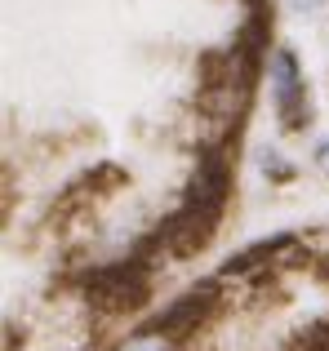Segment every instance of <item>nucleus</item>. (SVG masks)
I'll use <instances>...</instances> for the list:
<instances>
[{
  "label": "nucleus",
  "mask_w": 329,
  "mask_h": 351,
  "mask_svg": "<svg viewBox=\"0 0 329 351\" xmlns=\"http://www.w3.org/2000/svg\"><path fill=\"white\" fill-rule=\"evenodd\" d=\"M151 280H147V263L134 258V263H112V267H98V271L85 276V293L89 302H98L103 311H130L147 298Z\"/></svg>",
  "instance_id": "1"
},
{
  "label": "nucleus",
  "mask_w": 329,
  "mask_h": 351,
  "mask_svg": "<svg viewBox=\"0 0 329 351\" xmlns=\"http://www.w3.org/2000/svg\"><path fill=\"white\" fill-rule=\"evenodd\" d=\"M218 218L223 214H214V209H200V205H182L178 214L169 218V223L156 232V245H164L173 258H191V254H200V249L214 240L218 232Z\"/></svg>",
  "instance_id": "2"
},
{
  "label": "nucleus",
  "mask_w": 329,
  "mask_h": 351,
  "mask_svg": "<svg viewBox=\"0 0 329 351\" xmlns=\"http://www.w3.org/2000/svg\"><path fill=\"white\" fill-rule=\"evenodd\" d=\"M227 196H232V156H227V147H209V152L200 156V165H196V178H191V187H187V200L200 205V209L223 214Z\"/></svg>",
  "instance_id": "3"
},
{
  "label": "nucleus",
  "mask_w": 329,
  "mask_h": 351,
  "mask_svg": "<svg viewBox=\"0 0 329 351\" xmlns=\"http://www.w3.org/2000/svg\"><path fill=\"white\" fill-rule=\"evenodd\" d=\"M214 293H218V285H214V280L196 285V289H191L187 298L169 302V307H164L160 316L151 320V329H156V334H164V338H173V343H182V338L196 334L200 320L209 316V307H214Z\"/></svg>",
  "instance_id": "4"
},
{
  "label": "nucleus",
  "mask_w": 329,
  "mask_h": 351,
  "mask_svg": "<svg viewBox=\"0 0 329 351\" xmlns=\"http://www.w3.org/2000/svg\"><path fill=\"white\" fill-rule=\"evenodd\" d=\"M271 94H276V112L285 129L303 125V71H298L294 53L276 49L271 53Z\"/></svg>",
  "instance_id": "5"
},
{
  "label": "nucleus",
  "mask_w": 329,
  "mask_h": 351,
  "mask_svg": "<svg viewBox=\"0 0 329 351\" xmlns=\"http://www.w3.org/2000/svg\"><path fill=\"white\" fill-rule=\"evenodd\" d=\"M116 351H173V338H164V334H156V329H147V334L130 338V343L116 347Z\"/></svg>",
  "instance_id": "6"
}]
</instances>
